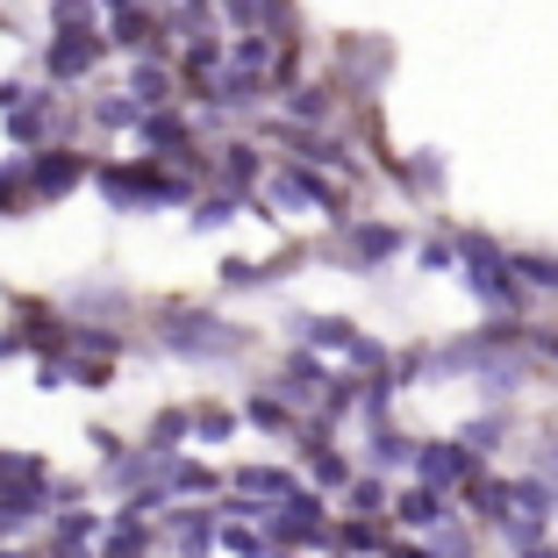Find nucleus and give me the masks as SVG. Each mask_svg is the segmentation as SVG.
I'll use <instances>...</instances> for the list:
<instances>
[{
	"label": "nucleus",
	"instance_id": "nucleus-1",
	"mask_svg": "<svg viewBox=\"0 0 558 558\" xmlns=\"http://www.w3.org/2000/svg\"><path fill=\"white\" fill-rule=\"evenodd\" d=\"M36 201V186L22 180V172H0V215H22Z\"/></svg>",
	"mask_w": 558,
	"mask_h": 558
}]
</instances>
